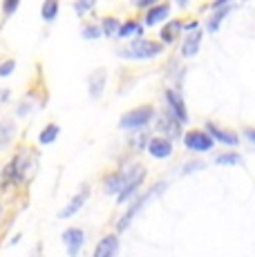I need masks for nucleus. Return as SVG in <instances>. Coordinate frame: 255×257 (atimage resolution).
<instances>
[{"instance_id":"9","label":"nucleus","mask_w":255,"mask_h":257,"mask_svg":"<svg viewBox=\"0 0 255 257\" xmlns=\"http://www.w3.org/2000/svg\"><path fill=\"white\" fill-rule=\"evenodd\" d=\"M63 241H65V246H67V255L76 257L81 253L83 241H85V233H83L81 228H67L65 233H63Z\"/></svg>"},{"instance_id":"26","label":"nucleus","mask_w":255,"mask_h":257,"mask_svg":"<svg viewBox=\"0 0 255 257\" xmlns=\"http://www.w3.org/2000/svg\"><path fill=\"white\" fill-rule=\"evenodd\" d=\"M18 7H21V3H18V0H9V3H5V5H3V12L9 16V14H14Z\"/></svg>"},{"instance_id":"18","label":"nucleus","mask_w":255,"mask_h":257,"mask_svg":"<svg viewBox=\"0 0 255 257\" xmlns=\"http://www.w3.org/2000/svg\"><path fill=\"white\" fill-rule=\"evenodd\" d=\"M181 32V23L179 21H170L168 25H166L164 29H161V45H164V43H173L175 38H177V34Z\"/></svg>"},{"instance_id":"21","label":"nucleus","mask_w":255,"mask_h":257,"mask_svg":"<svg viewBox=\"0 0 255 257\" xmlns=\"http://www.w3.org/2000/svg\"><path fill=\"white\" fill-rule=\"evenodd\" d=\"M228 12H230V7L226 5V7H224L222 12L213 14V16H210V21L206 23V29H208V32H217V29H219V25H222V21L228 16Z\"/></svg>"},{"instance_id":"11","label":"nucleus","mask_w":255,"mask_h":257,"mask_svg":"<svg viewBox=\"0 0 255 257\" xmlns=\"http://www.w3.org/2000/svg\"><path fill=\"white\" fill-rule=\"evenodd\" d=\"M116 253H119V235H105L96 244L92 257H116Z\"/></svg>"},{"instance_id":"27","label":"nucleus","mask_w":255,"mask_h":257,"mask_svg":"<svg viewBox=\"0 0 255 257\" xmlns=\"http://www.w3.org/2000/svg\"><path fill=\"white\" fill-rule=\"evenodd\" d=\"M92 7H94V3H76V5H74L76 14H85L87 9H92Z\"/></svg>"},{"instance_id":"3","label":"nucleus","mask_w":255,"mask_h":257,"mask_svg":"<svg viewBox=\"0 0 255 257\" xmlns=\"http://www.w3.org/2000/svg\"><path fill=\"white\" fill-rule=\"evenodd\" d=\"M155 116V110L150 105H141V107H135V110L125 112L123 116L119 118V127L123 130H141L146 127Z\"/></svg>"},{"instance_id":"7","label":"nucleus","mask_w":255,"mask_h":257,"mask_svg":"<svg viewBox=\"0 0 255 257\" xmlns=\"http://www.w3.org/2000/svg\"><path fill=\"white\" fill-rule=\"evenodd\" d=\"M166 103H168V112L177 118L179 123H188V112H186V105H184V98L177 90H166Z\"/></svg>"},{"instance_id":"31","label":"nucleus","mask_w":255,"mask_h":257,"mask_svg":"<svg viewBox=\"0 0 255 257\" xmlns=\"http://www.w3.org/2000/svg\"><path fill=\"white\" fill-rule=\"evenodd\" d=\"M0 215H3V208H0Z\"/></svg>"},{"instance_id":"25","label":"nucleus","mask_w":255,"mask_h":257,"mask_svg":"<svg viewBox=\"0 0 255 257\" xmlns=\"http://www.w3.org/2000/svg\"><path fill=\"white\" fill-rule=\"evenodd\" d=\"M14 70H16V61H5L0 65V76H9Z\"/></svg>"},{"instance_id":"13","label":"nucleus","mask_w":255,"mask_h":257,"mask_svg":"<svg viewBox=\"0 0 255 257\" xmlns=\"http://www.w3.org/2000/svg\"><path fill=\"white\" fill-rule=\"evenodd\" d=\"M168 14H170V5L168 3L153 5V7L148 9V14H146V25H148V27H155V25H159L161 21H166Z\"/></svg>"},{"instance_id":"10","label":"nucleus","mask_w":255,"mask_h":257,"mask_svg":"<svg viewBox=\"0 0 255 257\" xmlns=\"http://www.w3.org/2000/svg\"><path fill=\"white\" fill-rule=\"evenodd\" d=\"M87 197H90V188H87V186H83V188H81V192L72 197V199H70V204H67L65 208H63L61 212H58V217H61V219H70V217H74L76 212L83 208V204H85V201H87Z\"/></svg>"},{"instance_id":"6","label":"nucleus","mask_w":255,"mask_h":257,"mask_svg":"<svg viewBox=\"0 0 255 257\" xmlns=\"http://www.w3.org/2000/svg\"><path fill=\"white\" fill-rule=\"evenodd\" d=\"M206 132H208V137L213 139L215 143H224V146H237L239 143V137H237V132H233V130H224V127H219L217 123H213V121H208L206 123Z\"/></svg>"},{"instance_id":"1","label":"nucleus","mask_w":255,"mask_h":257,"mask_svg":"<svg viewBox=\"0 0 255 257\" xmlns=\"http://www.w3.org/2000/svg\"><path fill=\"white\" fill-rule=\"evenodd\" d=\"M164 45L157 41H144V38H137L132 41L128 47H123L119 52L121 58H132V61H150V58H157L161 54Z\"/></svg>"},{"instance_id":"17","label":"nucleus","mask_w":255,"mask_h":257,"mask_svg":"<svg viewBox=\"0 0 255 257\" xmlns=\"http://www.w3.org/2000/svg\"><path fill=\"white\" fill-rule=\"evenodd\" d=\"M141 32H144L141 23L132 18V21H125L123 25H121L119 36H116V38H135V41H137V36H141Z\"/></svg>"},{"instance_id":"20","label":"nucleus","mask_w":255,"mask_h":257,"mask_svg":"<svg viewBox=\"0 0 255 257\" xmlns=\"http://www.w3.org/2000/svg\"><path fill=\"white\" fill-rule=\"evenodd\" d=\"M58 132H61V127L54 125V123H52V125H47L45 130H43L41 135H38V143H41V146H50V143L56 141Z\"/></svg>"},{"instance_id":"15","label":"nucleus","mask_w":255,"mask_h":257,"mask_svg":"<svg viewBox=\"0 0 255 257\" xmlns=\"http://www.w3.org/2000/svg\"><path fill=\"white\" fill-rule=\"evenodd\" d=\"M128 177L130 175H125V172H116V175H110L105 179V184H103V190L107 192V195H114V192H121L125 188L128 184Z\"/></svg>"},{"instance_id":"4","label":"nucleus","mask_w":255,"mask_h":257,"mask_svg":"<svg viewBox=\"0 0 255 257\" xmlns=\"http://www.w3.org/2000/svg\"><path fill=\"white\" fill-rule=\"evenodd\" d=\"M184 146L193 152H208L213 150L215 141L210 139L206 130H188L184 135Z\"/></svg>"},{"instance_id":"5","label":"nucleus","mask_w":255,"mask_h":257,"mask_svg":"<svg viewBox=\"0 0 255 257\" xmlns=\"http://www.w3.org/2000/svg\"><path fill=\"white\" fill-rule=\"evenodd\" d=\"M146 179V168L144 166H135L130 170V177H128V184L125 188L119 192V204H125V201H130L132 197L137 195V190H139V186L144 184Z\"/></svg>"},{"instance_id":"16","label":"nucleus","mask_w":255,"mask_h":257,"mask_svg":"<svg viewBox=\"0 0 255 257\" xmlns=\"http://www.w3.org/2000/svg\"><path fill=\"white\" fill-rule=\"evenodd\" d=\"M157 130L164 132L168 141H173L175 137L179 135V121H177V118H170V116H161V118H159V125H157Z\"/></svg>"},{"instance_id":"30","label":"nucleus","mask_w":255,"mask_h":257,"mask_svg":"<svg viewBox=\"0 0 255 257\" xmlns=\"http://www.w3.org/2000/svg\"><path fill=\"white\" fill-rule=\"evenodd\" d=\"M7 96H9V92H3V94H0V101H5Z\"/></svg>"},{"instance_id":"29","label":"nucleus","mask_w":255,"mask_h":257,"mask_svg":"<svg viewBox=\"0 0 255 257\" xmlns=\"http://www.w3.org/2000/svg\"><path fill=\"white\" fill-rule=\"evenodd\" d=\"M244 137L255 146V127H246V130H244Z\"/></svg>"},{"instance_id":"19","label":"nucleus","mask_w":255,"mask_h":257,"mask_svg":"<svg viewBox=\"0 0 255 257\" xmlns=\"http://www.w3.org/2000/svg\"><path fill=\"white\" fill-rule=\"evenodd\" d=\"M119 29H121V23L116 21V18H112V16H107V18H103V25H101V32L105 34L107 38H116L119 36Z\"/></svg>"},{"instance_id":"2","label":"nucleus","mask_w":255,"mask_h":257,"mask_svg":"<svg viewBox=\"0 0 255 257\" xmlns=\"http://www.w3.org/2000/svg\"><path fill=\"white\" fill-rule=\"evenodd\" d=\"M166 188H168V181H159V184H155V186L150 188L148 192H146V195H141L139 199H137L135 204H132L130 208H128L125 215L119 219V224H116V230H119V233H123V230L128 228V226L132 224V219H135V217H137V212H139L141 208H144V206L148 204V201H153L157 195H161V192H164Z\"/></svg>"},{"instance_id":"12","label":"nucleus","mask_w":255,"mask_h":257,"mask_svg":"<svg viewBox=\"0 0 255 257\" xmlns=\"http://www.w3.org/2000/svg\"><path fill=\"white\" fill-rule=\"evenodd\" d=\"M202 38H204V34L199 32V29H195V32H188V34H186V36H184V43H181V56H184V58H193L195 54L199 52Z\"/></svg>"},{"instance_id":"22","label":"nucleus","mask_w":255,"mask_h":257,"mask_svg":"<svg viewBox=\"0 0 255 257\" xmlns=\"http://www.w3.org/2000/svg\"><path fill=\"white\" fill-rule=\"evenodd\" d=\"M56 14H58V3H56V0H47V3L43 5V9H41L43 21H45V23H52L54 18H56Z\"/></svg>"},{"instance_id":"14","label":"nucleus","mask_w":255,"mask_h":257,"mask_svg":"<svg viewBox=\"0 0 255 257\" xmlns=\"http://www.w3.org/2000/svg\"><path fill=\"white\" fill-rule=\"evenodd\" d=\"M105 78H107L105 70H96L90 78H87V87H90V96H92V98H99L101 94H103V87H105Z\"/></svg>"},{"instance_id":"8","label":"nucleus","mask_w":255,"mask_h":257,"mask_svg":"<svg viewBox=\"0 0 255 257\" xmlns=\"http://www.w3.org/2000/svg\"><path fill=\"white\" fill-rule=\"evenodd\" d=\"M146 150H148L150 157H155V159H168V157L173 155V141H168L166 137H155V139H148Z\"/></svg>"},{"instance_id":"23","label":"nucleus","mask_w":255,"mask_h":257,"mask_svg":"<svg viewBox=\"0 0 255 257\" xmlns=\"http://www.w3.org/2000/svg\"><path fill=\"white\" fill-rule=\"evenodd\" d=\"M215 164L217 166H237V164H242V157L235 155V152H226V155L215 157Z\"/></svg>"},{"instance_id":"28","label":"nucleus","mask_w":255,"mask_h":257,"mask_svg":"<svg viewBox=\"0 0 255 257\" xmlns=\"http://www.w3.org/2000/svg\"><path fill=\"white\" fill-rule=\"evenodd\" d=\"M199 168H204V164L199 161V164H190V166H184L181 168V172H193V170H199Z\"/></svg>"},{"instance_id":"24","label":"nucleus","mask_w":255,"mask_h":257,"mask_svg":"<svg viewBox=\"0 0 255 257\" xmlns=\"http://www.w3.org/2000/svg\"><path fill=\"white\" fill-rule=\"evenodd\" d=\"M81 34L85 41H94V38H99L103 32H101V27H96V25H85V27L81 29Z\"/></svg>"}]
</instances>
